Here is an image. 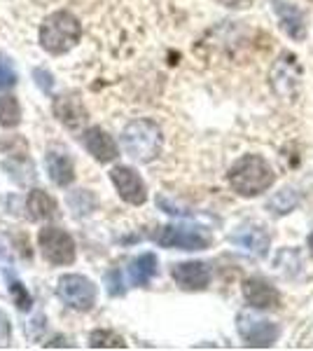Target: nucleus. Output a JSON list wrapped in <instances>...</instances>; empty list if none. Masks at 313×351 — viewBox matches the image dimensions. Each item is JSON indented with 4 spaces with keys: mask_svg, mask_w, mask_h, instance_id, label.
<instances>
[{
    "mask_svg": "<svg viewBox=\"0 0 313 351\" xmlns=\"http://www.w3.org/2000/svg\"><path fill=\"white\" fill-rule=\"evenodd\" d=\"M227 183L238 197H260L276 183V173L262 155H243L227 171Z\"/></svg>",
    "mask_w": 313,
    "mask_h": 351,
    "instance_id": "obj_1",
    "label": "nucleus"
},
{
    "mask_svg": "<svg viewBox=\"0 0 313 351\" xmlns=\"http://www.w3.org/2000/svg\"><path fill=\"white\" fill-rule=\"evenodd\" d=\"M82 38V24L68 10H56L49 16H45L40 24V47L47 54L61 56L71 52Z\"/></svg>",
    "mask_w": 313,
    "mask_h": 351,
    "instance_id": "obj_2",
    "label": "nucleus"
},
{
    "mask_svg": "<svg viewBox=\"0 0 313 351\" xmlns=\"http://www.w3.org/2000/svg\"><path fill=\"white\" fill-rule=\"evenodd\" d=\"M122 148L131 160L140 164L155 162L164 148L162 127L155 120H150V117H140V120L129 122L122 132Z\"/></svg>",
    "mask_w": 313,
    "mask_h": 351,
    "instance_id": "obj_3",
    "label": "nucleus"
},
{
    "mask_svg": "<svg viewBox=\"0 0 313 351\" xmlns=\"http://www.w3.org/2000/svg\"><path fill=\"white\" fill-rule=\"evenodd\" d=\"M236 330L241 335L243 344L250 349H269L281 337L278 324L269 319H262L258 314H250V311H241L236 316Z\"/></svg>",
    "mask_w": 313,
    "mask_h": 351,
    "instance_id": "obj_4",
    "label": "nucleus"
},
{
    "mask_svg": "<svg viewBox=\"0 0 313 351\" xmlns=\"http://www.w3.org/2000/svg\"><path fill=\"white\" fill-rule=\"evenodd\" d=\"M56 295L64 304H68L75 311H89L94 309L99 291H96L94 281L82 274H61L56 281Z\"/></svg>",
    "mask_w": 313,
    "mask_h": 351,
    "instance_id": "obj_5",
    "label": "nucleus"
},
{
    "mask_svg": "<svg viewBox=\"0 0 313 351\" xmlns=\"http://www.w3.org/2000/svg\"><path fill=\"white\" fill-rule=\"evenodd\" d=\"M38 246H40V253L42 258L47 260L49 265H73L75 263V256H77V248H75V239L68 234L66 230L61 228H42L38 234Z\"/></svg>",
    "mask_w": 313,
    "mask_h": 351,
    "instance_id": "obj_6",
    "label": "nucleus"
},
{
    "mask_svg": "<svg viewBox=\"0 0 313 351\" xmlns=\"http://www.w3.org/2000/svg\"><path fill=\"white\" fill-rule=\"evenodd\" d=\"M269 80L274 92L281 96L283 101H295L301 87V66L297 56L292 52H283L276 59L274 68L269 73Z\"/></svg>",
    "mask_w": 313,
    "mask_h": 351,
    "instance_id": "obj_7",
    "label": "nucleus"
},
{
    "mask_svg": "<svg viewBox=\"0 0 313 351\" xmlns=\"http://www.w3.org/2000/svg\"><path fill=\"white\" fill-rule=\"evenodd\" d=\"M152 239L164 248H180V251H203V248L210 246L208 234H203L201 230L180 228V225L159 228Z\"/></svg>",
    "mask_w": 313,
    "mask_h": 351,
    "instance_id": "obj_8",
    "label": "nucleus"
},
{
    "mask_svg": "<svg viewBox=\"0 0 313 351\" xmlns=\"http://www.w3.org/2000/svg\"><path fill=\"white\" fill-rule=\"evenodd\" d=\"M110 180H112V185H115L117 195L127 204H131V206H143L147 202L145 180L131 167H122V164H119V167H115L110 171Z\"/></svg>",
    "mask_w": 313,
    "mask_h": 351,
    "instance_id": "obj_9",
    "label": "nucleus"
},
{
    "mask_svg": "<svg viewBox=\"0 0 313 351\" xmlns=\"http://www.w3.org/2000/svg\"><path fill=\"white\" fill-rule=\"evenodd\" d=\"M52 110H54L56 120L64 124L66 129H71V132H79L89 120V112L84 108L79 94H75V92H66V94L56 96Z\"/></svg>",
    "mask_w": 313,
    "mask_h": 351,
    "instance_id": "obj_10",
    "label": "nucleus"
},
{
    "mask_svg": "<svg viewBox=\"0 0 313 351\" xmlns=\"http://www.w3.org/2000/svg\"><path fill=\"white\" fill-rule=\"evenodd\" d=\"M229 241L234 243L241 253L253 258H264L269 253L271 237L262 225H246V228H238L236 232L229 234Z\"/></svg>",
    "mask_w": 313,
    "mask_h": 351,
    "instance_id": "obj_11",
    "label": "nucleus"
},
{
    "mask_svg": "<svg viewBox=\"0 0 313 351\" xmlns=\"http://www.w3.org/2000/svg\"><path fill=\"white\" fill-rule=\"evenodd\" d=\"M271 10H274V14L278 16V24H281L283 33H286L288 38H292L295 43L306 40L309 28H306L304 10H299L297 5L288 3V0H271Z\"/></svg>",
    "mask_w": 313,
    "mask_h": 351,
    "instance_id": "obj_12",
    "label": "nucleus"
},
{
    "mask_svg": "<svg viewBox=\"0 0 313 351\" xmlns=\"http://www.w3.org/2000/svg\"><path fill=\"white\" fill-rule=\"evenodd\" d=\"M171 276L183 291H206L210 284V271L208 263H201V260H190V263H178L171 269Z\"/></svg>",
    "mask_w": 313,
    "mask_h": 351,
    "instance_id": "obj_13",
    "label": "nucleus"
},
{
    "mask_svg": "<svg viewBox=\"0 0 313 351\" xmlns=\"http://www.w3.org/2000/svg\"><path fill=\"white\" fill-rule=\"evenodd\" d=\"M82 145L96 162L101 164H110L119 157V148L110 134L101 127H89L82 134Z\"/></svg>",
    "mask_w": 313,
    "mask_h": 351,
    "instance_id": "obj_14",
    "label": "nucleus"
},
{
    "mask_svg": "<svg viewBox=\"0 0 313 351\" xmlns=\"http://www.w3.org/2000/svg\"><path fill=\"white\" fill-rule=\"evenodd\" d=\"M241 291L246 302L255 309H276L281 304V293L276 291V286H271L262 276H250V279H246Z\"/></svg>",
    "mask_w": 313,
    "mask_h": 351,
    "instance_id": "obj_15",
    "label": "nucleus"
},
{
    "mask_svg": "<svg viewBox=\"0 0 313 351\" xmlns=\"http://www.w3.org/2000/svg\"><path fill=\"white\" fill-rule=\"evenodd\" d=\"M45 167H47L49 180L54 185H59V188H68L75 180V164H73L71 155L66 150H49Z\"/></svg>",
    "mask_w": 313,
    "mask_h": 351,
    "instance_id": "obj_16",
    "label": "nucleus"
},
{
    "mask_svg": "<svg viewBox=\"0 0 313 351\" xmlns=\"http://www.w3.org/2000/svg\"><path fill=\"white\" fill-rule=\"evenodd\" d=\"M157 271H159V260L155 253H140L138 258H134L129 263L131 286H138V288L150 286V281L157 276Z\"/></svg>",
    "mask_w": 313,
    "mask_h": 351,
    "instance_id": "obj_17",
    "label": "nucleus"
},
{
    "mask_svg": "<svg viewBox=\"0 0 313 351\" xmlns=\"http://www.w3.org/2000/svg\"><path fill=\"white\" fill-rule=\"evenodd\" d=\"M26 211L28 218L31 220H49L56 216L59 211V204L47 190L42 188H33L28 192V199H26Z\"/></svg>",
    "mask_w": 313,
    "mask_h": 351,
    "instance_id": "obj_18",
    "label": "nucleus"
},
{
    "mask_svg": "<svg viewBox=\"0 0 313 351\" xmlns=\"http://www.w3.org/2000/svg\"><path fill=\"white\" fill-rule=\"evenodd\" d=\"M3 169L8 171L10 178L14 180V183L19 185H28L33 183V178H36V169H33V162L28 160L26 155H14L8 157V160L3 162Z\"/></svg>",
    "mask_w": 313,
    "mask_h": 351,
    "instance_id": "obj_19",
    "label": "nucleus"
},
{
    "mask_svg": "<svg viewBox=\"0 0 313 351\" xmlns=\"http://www.w3.org/2000/svg\"><path fill=\"white\" fill-rule=\"evenodd\" d=\"M299 199L301 197L295 188H283L274 192V197L266 202V208H269L276 218H281V216H288L290 211H295V208L299 206Z\"/></svg>",
    "mask_w": 313,
    "mask_h": 351,
    "instance_id": "obj_20",
    "label": "nucleus"
},
{
    "mask_svg": "<svg viewBox=\"0 0 313 351\" xmlns=\"http://www.w3.org/2000/svg\"><path fill=\"white\" fill-rule=\"evenodd\" d=\"M21 122V106L14 96L0 94V127L12 129Z\"/></svg>",
    "mask_w": 313,
    "mask_h": 351,
    "instance_id": "obj_21",
    "label": "nucleus"
},
{
    "mask_svg": "<svg viewBox=\"0 0 313 351\" xmlns=\"http://www.w3.org/2000/svg\"><path fill=\"white\" fill-rule=\"evenodd\" d=\"M5 279H8L10 295H12L14 304H16V309H19V311H28V309H31L33 298H31V293L26 291V286L21 284L19 279H14V274H12L10 269H5Z\"/></svg>",
    "mask_w": 313,
    "mask_h": 351,
    "instance_id": "obj_22",
    "label": "nucleus"
},
{
    "mask_svg": "<svg viewBox=\"0 0 313 351\" xmlns=\"http://www.w3.org/2000/svg\"><path fill=\"white\" fill-rule=\"evenodd\" d=\"M89 347L92 349H127V342H124L122 335L112 330H94L89 335Z\"/></svg>",
    "mask_w": 313,
    "mask_h": 351,
    "instance_id": "obj_23",
    "label": "nucleus"
},
{
    "mask_svg": "<svg viewBox=\"0 0 313 351\" xmlns=\"http://www.w3.org/2000/svg\"><path fill=\"white\" fill-rule=\"evenodd\" d=\"M68 204H71L73 213H77V216H87V213H92L96 208V199L89 190L71 192V195H68Z\"/></svg>",
    "mask_w": 313,
    "mask_h": 351,
    "instance_id": "obj_24",
    "label": "nucleus"
},
{
    "mask_svg": "<svg viewBox=\"0 0 313 351\" xmlns=\"http://www.w3.org/2000/svg\"><path fill=\"white\" fill-rule=\"evenodd\" d=\"M19 82L16 68L8 56H0V89H12Z\"/></svg>",
    "mask_w": 313,
    "mask_h": 351,
    "instance_id": "obj_25",
    "label": "nucleus"
},
{
    "mask_svg": "<svg viewBox=\"0 0 313 351\" xmlns=\"http://www.w3.org/2000/svg\"><path fill=\"white\" fill-rule=\"evenodd\" d=\"M105 291L110 298H119L127 293V288H124V281H122V271L119 269H110L105 274Z\"/></svg>",
    "mask_w": 313,
    "mask_h": 351,
    "instance_id": "obj_26",
    "label": "nucleus"
},
{
    "mask_svg": "<svg viewBox=\"0 0 313 351\" xmlns=\"http://www.w3.org/2000/svg\"><path fill=\"white\" fill-rule=\"evenodd\" d=\"M33 77H36V84L45 94H52V87H54L52 73L45 71V68H36V71H33Z\"/></svg>",
    "mask_w": 313,
    "mask_h": 351,
    "instance_id": "obj_27",
    "label": "nucleus"
},
{
    "mask_svg": "<svg viewBox=\"0 0 313 351\" xmlns=\"http://www.w3.org/2000/svg\"><path fill=\"white\" fill-rule=\"evenodd\" d=\"M10 339H12V326H10L8 314L0 309V349L10 347Z\"/></svg>",
    "mask_w": 313,
    "mask_h": 351,
    "instance_id": "obj_28",
    "label": "nucleus"
},
{
    "mask_svg": "<svg viewBox=\"0 0 313 351\" xmlns=\"http://www.w3.org/2000/svg\"><path fill=\"white\" fill-rule=\"evenodd\" d=\"M215 3L225 5V8H229V10H246L255 3V0H215Z\"/></svg>",
    "mask_w": 313,
    "mask_h": 351,
    "instance_id": "obj_29",
    "label": "nucleus"
},
{
    "mask_svg": "<svg viewBox=\"0 0 313 351\" xmlns=\"http://www.w3.org/2000/svg\"><path fill=\"white\" fill-rule=\"evenodd\" d=\"M309 253H311V256H313V232H311V234H309Z\"/></svg>",
    "mask_w": 313,
    "mask_h": 351,
    "instance_id": "obj_30",
    "label": "nucleus"
},
{
    "mask_svg": "<svg viewBox=\"0 0 313 351\" xmlns=\"http://www.w3.org/2000/svg\"><path fill=\"white\" fill-rule=\"evenodd\" d=\"M0 258H5V251H3V246H0Z\"/></svg>",
    "mask_w": 313,
    "mask_h": 351,
    "instance_id": "obj_31",
    "label": "nucleus"
}]
</instances>
